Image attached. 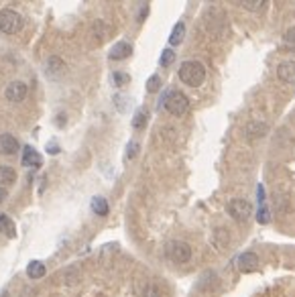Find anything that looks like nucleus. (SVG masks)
I'll return each mask as SVG.
<instances>
[{
    "label": "nucleus",
    "mask_w": 295,
    "mask_h": 297,
    "mask_svg": "<svg viewBox=\"0 0 295 297\" xmlns=\"http://www.w3.org/2000/svg\"><path fill=\"white\" fill-rule=\"evenodd\" d=\"M179 79L189 88H200L206 79V68L200 61H183L179 68Z\"/></svg>",
    "instance_id": "obj_1"
},
{
    "label": "nucleus",
    "mask_w": 295,
    "mask_h": 297,
    "mask_svg": "<svg viewBox=\"0 0 295 297\" xmlns=\"http://www.w3.org/2000/svg\"><path fill=\"white\" fill-rule=\"evenodd\" d=\"M159 106H165L167 112L173 114V116H183L189 108V100L183 92H167L159 100Z\"/></svg>",
    "instance_id": "obj_2"
},
{
    "label": "nucleus",
    "mask_w": 295,
    "mask_h": 297,
    "mask_svg": "<svg viewBox=\"0 0 295 297\" xmlns=\"http://www.w3.org/2000/svg\"><path fill=\"white\" fill-rule=\"evenodd\" d=\"M20 29H23V16L16 10H10V8L0 10V31L6 35H14Z\"/></svg>",
    "instance_id": "obj_3"
},
{
    "label": "nucleus",
    "mask_w": 295,
    "mask_h": 297,
    "mask_svg": "<svg viewBox=\"0 0 295 297\" xmlns=\"http://www.w3.org/2000/svg\"><path fill=\"white\" fill-rule=\"evenodd\" d=\"M165 252H167V257L177 265H183V263H187L189 259H192V246H189L187 242H183V240H171L169 244H167Z\"/></svg>",
    "instance_id": "obj_4"
},
{
    "label": "nucleus",
    "mask_w": 295,
    "mask_h": 297,
    "mask_svg": "<svg viewBox=\"0 0 295 297\" xmlns=\"http://www.w3.org/2000/svg\"><path fill=\"white\" fill-rule=\"evenodd\" d=\"M228 214L232 216L234 220L242 222V220L250 218V214H252V206H250L246 200H232V202L228 204Z\"/></svg>",
    "instance_id": "obj_5"
},
{
    "label": "nucleus",
    "mask_w": 295,
    "mask_h": 297,
    "mask_svg": "<svg viewBox=\"0 0 295 297\" xmlns=\"http://www.w3.org/2000/svg\"><path fill=\"white\" fill-rule=\"evenodd\" d=\"M6 98L10 100V102H23L25 98H27V83H23V81H12V83H8V88H6Z\"/></svg>",
    "instance_id": "obj_6"
},
{
    "label": "nucleus",
    "mask_w": 295,
    "mask_h": 297,
    "mask_svg": "<svg viewBox=\"0 0 295 297\" xmlns=\"http://www.w3.org/2000/svg\"><path fill=\"white\" fill-rule=\"evenodd\" d=\"M20 163H23L25 167H41L43 165V159H41V155H39V151H35L33 147H25L23 148V157H20Z\"/></svg>",
    "instance_id": "obj_7"
},
{
    "label": "nucleus",
    "mask_w": 295,
    "mask_h": 297,
    "mask_svg": "<svg viewBox=\"0 0 295 297\" xmlns=\"http://www.w3.org/2000/svg\"><path fill=\"white\" fill-rule=\"evenodd\" d=\"M0 153L2 155H16L18 153V141L12 137V135H2L0 137Z\"/></svg>",
    "instance_id": "obj_8"
},
{
    "label": "nucleus",
    "mask_w": 295,
    "mask_h": 297,
    "mask_svg": "<svg viewBox=\"0 0 295 297\" xmlns=\"http://www.w3.org/2000/svg\"><path fill=\"white\" fill-rule=\"evenodd\" d=\"M131 53H133V47H131V43H126V41H118V43H116V45L110 49L108 57H110V59H114V61H120V59L131 57Z\"/></svg>",
    "instance_id": "obj_9"
},
{
    "label": "nucleus",
    "mask_w": 295,
    "mask_h": 297,
    "mask_svg": "<svg viewBox=\"0 0 295 297\" xmlns=\"http://www.w3.org/2000/svg\"><path fill=\"white\" fill-rule=\"evenodd\" d=\"M238 267L240 271H257L259 269V259H257V254L255 252H242L240 254V259H238Z\"/></svg>",
    "instance_id": "obj_10"
},
{
    "label": "nucleus",
    "mask_w": 295,
    "mask_h": 297,
    "mask_svg": "<svg viewBox=\"0 0 295 297\" xmlns=\"http://www.w3.org/2000/svg\"><path fill=\"white\" fill-rule=\"evenodd\" d=\"M277 75L281 81H295V61H283L277 68Z\"/></svg>",
    "instance_id": "obj_11"
},
{
    "label": "nucleus",
    "mask_w": 295,
    "mask_h": 297,
    "mask_svg": "<svg viewBox=\"0 0 295 297\" xmlns=\"http://www.w3.org/2000/svg\"><path fill=\"white\" fill-rule=\"evenodd\" d=\"M269 131V126L265 122H250L246 126V137L248 139H259V137H265Z\"/></svg>",
    "instance_id": "obj_12"
},
{
    "label": "nucleus",
    "mask_w": 295,
    "mask_h": 297,
    "mask_svg": "<svg viewBox=\"0 0 295 297\" xmlns=\"http://www.w3.org/2000/svg\"><path fill=\"white\" fill-rule=\"evenodd\" d=\"M16 181V171L8 165H0V183L2 185H12Z\"/></svg>",
    "instance_id": "obj_13"
},
{
    "label": "nucleus",
    "mask_w": 295,
    "mask_h": 297,
    "mask_svg": "<svg viewBox=\"0 0 295 297\" xmlns=\"http://www.w3.org/2000/svg\"><path fill=\"white\" fill-rule=\"evenodd\" d=\"M45 271L47 269H45V265L41 263V261H31L29 267H27V275H29L31 279H41L45 275Z\"/></svg>",
    "instance_id": "obj_14"
},
{
    "label": "nucleus",
    "mask_w": 295,
    "mask_h": 297,
    "mask_svg": "<svg viewBox=\"0 0 295 297\" xmlns=\"http://www.w3.org/2000/svg\"><path fill=\"white\" fill-rule=\"evenodd\" d=\"M230 232L226 230V228H216L214 230V244H216V248H226V244L230 242Z\"/></svg>",
    "instance_id": "obj_15"
},
{
    "label": "nucleus",
    "mask_w": 295,
    "mask_h": 297,
    "mask_svg": "<svg viewBox=\"0 0 295 297\" xmlns=\"http://www.w3.org/2000/svg\"><path fill=\"white\" fill-rule=\"evenodd\" d=\"M183 39H185V23H181V20H179V23L173 27L171 35H169V43L171 45H179Z\"/></svg>",
    "instance_id": "obj_16"
},
{
    "label": "nucleus",
    "mask_w": 295,
    "mask_h": 297,
    "mask_svg": "<svg viewBox=\"0 0 295 297\" xmlns=\"http://www.w3.org/2000/svg\"><path fill=\"white\" fill-rule=\"evenodd\" d=\"M0 232H4L8 238H14V236H16V228H14L12 220H10L6 214L0 216Z\"/></svg>",
    "instance_id": "obj_17"
},
{
    "label": "nucleus",
    "mask_w": 295,
    "mask_h": 297,
    "mask_svg": "<svg viewBox=\"0 0 295 297\" xmlns=\"http://www.w3.org/2000/svg\"><path fill=\"white\" fill-rule=\"evenodd\" d=\"M92 210H94V214H98V216H106L108 214V202H106V198L96 196L92 200Z\"/></svg>",
    "instance_id": "obj_18"
},
{
    "label": "nucleus",
    "mask_w": 295,
    "mask_h": 297,
    "mask_svg": "<svg viewBox=\"0 0 295 297\" xmlns=\"http://www.w3.org/2000/svg\"><path fill=\"white\" fill-rule=\"evenodd\" d=\"M63 61L59 59V57H49V61H47V72L53 75V74H61L63 72Z\"/></svg>",
    "instance_id": "obj_19"
},
{
    "label": "nucleus",
    "mask_w": 295,
    "mask_h": 297,
    "mask_svg": "<svg viewBox=\"0 0 295 297\" xmlns=\"http://www.w3.org/2000/svg\"><path fill=\"white\" fill-rule=\"evenodd\" d=\"M159 90H161V77H159V75H151L149 79H147V92L155 94V92H159Z\"/></svg>",
    "instance_id": "obj_20"
},
{
    "label": "nucleus",
    "mask_w": 295,
    "mask_h": 297,
    "mask_svg": "<svg viewBox=\"0 0 295 297\" xmlns=\"http://www.w3.org/2000/svg\"><path fill=\"white\" fill-rule=\"evenodd\" d=\"M112 81H114V86H124V83H129L131 81V77H129V74H124V72H114L112 74Z\"/></svg>",
    "instance_id": "obj_21"
},
{
    "label": "nucleus",
    "mask_w": 295,
    "mask_h": 297,
    "mask_svg": "<svg viewBox=\"0 0 295 297\" xmlns=\"http://www.w3.org/2000/svg\"><path fill=\"white\" fill-rule=\"evenodd\" d=\"M173 59H175V53L171 51V49H165L163 53H161V59H159V63L163 68H167V66H171L173 63Z\"/></svg>",
    "instance_id": "obj_22"
},
{
    "label": "nucleus",
    "mask_w": 295,
    "mask_h": 297,
    "mask_svg": "<svg viewBox=\"0 0 295 297\" xmlns=\"http://www.w3.org/2000/svg\"><path fill=\"white\" fill-rule=\"evenodd\" d=\"M145 120H147V112L141 108V110L135 114V118H133V126H135V129H143V126H145Z\"/></svg>",
    "instance_id": "obj_23"
},
{
    "label": "nucleus",
    "mask_w": 295,
    "mask_h": 297,
    "mask_svg": "<svg viewBox=\"0 0 295 297\" xmlns=\"http://www.w3.org/2000/svg\"><path fill=\"white\" fill-rule=\"evenodd\" d=\"M139 153V143L137 141H131L129 147H126V159H135Z\"/></svg>",
    "instance_id": "obj_24"
},
{
    "label": "nucleus",
    "mask_w": 295,
    "mask_h": 297,
    "mask_svg": "<svg viewBox=\"0 0 295 297\" xmlns=\"http://www.w3.org/2000/svg\"><path fill=\"white\" fill-rule=\"evenodd\" d=\"M263 4H265L263 0H252V2H248V0H244V2H240V6H244V8H248V10H259Z\"/></svg>",
    "instance_id": "obj_25"
},
{
    "label": "nucleus",
    "mask_w": 295,
    "mask_h": 297,
    "mask_svg": "<svg viewBox=\"0 0 295 297\" xmlns=\"http://www.w3.org/2000/svg\"><path fill=\"white\" fill-rule=\"evenodd\" d=\"M257 218H259V222H261V224H267V222H269V210H267V206H265V204H261Z\"/></svg>",
    "instance_id": "obj_26"
},
{
    "label": "nucleus",
    "mask_w": 295,
    "mask_h": 297,
    "mask_svg": "<svg viewBox=\"0 0 295 297\" xmlns=\"http://www.w3.org/2000/svg\"><path fill=\"white\" fill-rule=\"evenodd\" d=\"M285 41H287V45L295 51V27L287 29V33H285Z\"/></svg>",
    "instance_id": "obj_27"
},
{
    "label": "nucleus",
    "mask_w": 295,
    "mask_h": 297,
    "mask_svg": "<svg viewBox=\"0 0 295 297\" xmlns=\"http://www.w3.org/2000/svg\"><path fill=\"white\" fill-rule=\"evenodd\" d=\"M147 297H159V287L157 285H149V289H147Z\"/></svg>",
    "instance_id": "obj_28"
},
{
    "label": "nucleus",
    "mask_w": 295,
    "mask_h": 297,
    "mask_svg": "<svg viewBox=\"0 0 295 297\" xmlns=\"http://www.w3.org/2000/svg\"><path fill=\"white\" fill-rule=\"evenodd\" d=\"M257 198H259V204H265V189H263V185H259V189H257Z\"/></svg>",
    "instance_id": "obj_29"
},
{
    "label": "nucleus",
    "mask_w": 295,
    "mask_h": 297,
    "mask_svg": "<svg viewBox=\"0 0 295 297\" xmlns=\"http://www.w3.org/2000/svg\"><path fill=\"white\" fill-rule=\"evenodd\" d=\"M147 12H149V4H143L141 6V14H139V20H143L147 16Z\"/></svg>",
    "instance_id": "obj_30"
},
{
    "label": "nucleus",
    "mask_w": 295,
    "mask_h": 297,
    "mask_svg": "<svg viewBox=\"0 0 295 297\" xmlns=\"http://www.w3.org/2000/svg\"><path fill=\"white\" fill-rule=\"evenodd\" d=\"M47 151H49V153H57L59 148H57V145H53V143H51V145H47Z\"/></svg>",
    "instance_id": "obj_31"
},
{
    "label": "nucleus",
    "mask_w": 295,
    "mask_h": 297,
    "mask_svg": "<svg viewBox=\"0 0 295 297\" xmlns=\"http://www.w3.org/2000/svg\"><path fill=\"white\" fill-rule=\"evenodd\" d=\"M4 196H6V192H4V187H0V202L4 200Z\"/></svg>",
    "instance_id": "obj_32"
}]
</instances>
